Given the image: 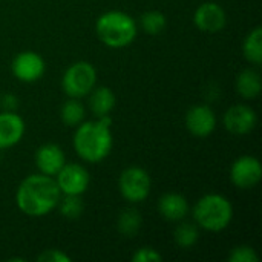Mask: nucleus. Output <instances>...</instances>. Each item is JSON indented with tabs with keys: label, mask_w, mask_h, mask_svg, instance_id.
Returning <instances> with one entry per match:
<instances>
[{
	"label": "nucleus",
	"mask_w": 262,
	"mask_h": 262,
	"mask_svg": "<svg viewBox=\"0 0 262 262\" xmlns=\"http://www.w3.org/2000/svg\"><path fill=\"white\" fill-rule=\"evenodd\" d=\"M141 29L149 35H158L166 29L167 18L161 11H147L140 18Z\"/></svg>",
	"instance_id": "4be33fe9"
},
{
	"label": "nucleus",
	"mask_w": 262,
	"mask_h": 262,
	"mask_svg": "<svg viewBox=\"0 0 262 262\" xmlns=\"http://www.w3.org/2000/svg\"><path fill=\"white\" fill-rule=\"evenodd\" d=\"M224 127L233 135H247L258 124V115L253 107L247 104L230 106L223 118Z\"/></svg>",
	"instance_id": "9d476101"
},
{
	"label": "nucleus",
	"mask_w": 262,
	"mask_h": 262,
	"mask_svg": "<svg viewBox=\"0 0 262 262\" xmlns=\"http://www.w3.org/2000/svg\"><path fill=\"white\" fill-rule=\"evenodd\" d=\"M115 104H117V97L112 92V89L107 86H98V88L95 86L89 92V109L97 118L111 115Z\"/></svg>",
	"instance_id": "dca6fc26"
},
{
	"label": "nucleus",
	"mask_w": 262,
	"mask_h": 262,
	"mask_svg": "<svg viewBox=\"0 0 262 262\" xmlns=\"http://www.w3.org/2000/svg\"><path fill=\"white\" fill-rule=\"evenodd\" d=\"M66 164V155L58 144L46 143L35 152V166L40 173L55 177L60 169Z\"/></svg>",
	"instance_id": "ddd939ff"
},
{
	"label": "nucleus",
	"mask_w": 262,
	"mask_h": 262,
	"mask_svg": "<svg viewBox=\"0 0 262 262\" xmlns=\"http://www.w3.org/2000/svg\"><path fill=\"white\" fill-rule=\"evenodd\" d=\"M111 115L100 117L92 121H83L77 126L72 138L75 154L86 163H101L109 157L114 147Z\"/></svg>",
	"instance_id": "f03ea898"
},
{
	"label": "nucleus",
	"mask_w": 262,
	"mask_h": 262,
	"mask_svg": "<svg viewBox=\"0 0 262 262\" xmlns=\"http://www.w3.org/2000/svg\"><path fill=\"white\" fill-rule=\"evenodd\" d=\"M181 224L177 226L175 232H173V239L175 243L183 247V249H190L193 247L198 239H200V227L196 226V223H189V221H180Z\"/></svg>",
	"instance_id": "412c9836"
},
{
	"label": "nucleus",
	"mask_w": 262,
	"mask_h": 262,
	"mask_svg": "<svg viewBox=\"0 0 262 262\" xmlns=\"http://www.w3.org/2000/svg\"><path fill=\"white\" fill-rule=\"evenodd\" d=\"M12 75L21 83H34L40 80L46 71V63L40 54L34 51H23L17 54L11 63Z\"/></svg>",
	"instance_id": "1a4fd4ad"
},
{
	"label": "nucleus",
	"mask_w": 262,
	"mask_h": 262,
	"mask_svg": "<svg viewBox=\"0 0 262 262\" xmlns=\"http://www.w3.org/2000/svg\"><path fill=\"white\" fill-rule=\"evenodd\" d=\"M37 261L40 262H71V256H68L64 252L58 250V249H48L45 252H41L37 256Z\"/></svg>",
	"instance_id": "a878e982"
},
{
	"label": "nucleus",
	"mask_w": 262,
	"mask_h": 262,
	"mask_svg": "<svg viewBox=\"0 0 262 262\" xmlns=\"http://www.w3.org/2000/svg\"><path fill=\"white\" fill-rule=\"evenodd\" d=\"M61 192L54 177L34 173L26 177L15 192V203L20 212L32 218L49 215L58 204Z\"/></svg>",
	"instance_id": "f257e3e1"
},
{
	"label": "nucleus",
	"mask_w": 262,
	"mask_h": 262,
	"mask_svg": "<svg viewBox=\"0 0 262 262\" xmlns=\"http://www.w3.org/2000/svg\"><path fill=\"white\" fill-rule=\"evenodd\" d=\"M244 58L253 66H259L262 63V28H253L244 38L243 43Z\"/></svg>",
	"instance_id": "a211bd4d"
},
{
	"label": "nucleus",
	"mask_w": 262,
	"mask_h": 262,
	"mask_svg": "<svg viewBox=\"0 0 262 262\" xmlns=\"http://www.w3.org/2000/svg\"><path fill=\"white\" fill-rule=\"evenodd\" d=\"M143 226V218L135 207H127L117 218V229L126 238H134Z\"/></svg>",
	"instance_id": "6ab92c4d"
},
{
	"label": "nucleus",
	"mask_w": 262,
	"mask_h": 262,
	"mask_svg": "<svg viewBox=\"0 0 262 262\" xmlns=\"http://www.w3.org/2000/svg\"><path fill=\"white\" fill-rule=\"evenodd\" d=\"M193 23L203 32H220L227 25L226 9L215 2H204L196 8L193 14Z\"/></svg>",
	"instance_id": "9b49d317"
},
{
	"label": "nucleus",
	"mask_w": 262,
	"mask_h": 262,
	"mask_svg": "<svg viewBox=\"0 0 262 262\" xmlns=\"http://www.w3.org/2000/svg\"><path fill=\"white\" fill-rule=\"evenodd\" d=\"M61 195H83L91 184L88 169L77 163H66L54 177Z\"/></svg>",
	"instance_id": "0eeeda50"
},
{
	"label": "nucleus",
	"mask_w": 262,
	"mask_h": 262,
	"mask_svg": "<svg viewBox=\"0 0 262 262\" xmlns=\"http://www.w3.org/2000/svg\"><path fill=\"white\" fill-rule=\"evenodd\" d=\"M262 178L261 161L252 155L236 158L230 167V181L241 190H250L259 184Z\"/></svg>",
	"instance_id": "6e6552de"
},
{
	"label": "nucleus",
	"mask_w": 262,
	"mask_h": 262,
	"mask_svg": "<svg viewBox=\"0 0 262 262\" xmlns=\"http://www.w3.org/2000/svg\"><path fill=\"white\" fill-rule=\"evenodd\" d=\"M97 86V71L89 61L72 63L61 77V89L69 98H83Z\"/></svg>",
	"instance_id": "39448f33"
},
{
	"label": "nucleus",
	"mask_w": 262,
	"mask_h": 262,
	"mask_svg": "<svg viewBox=\"0 0 262 262\" xmlns=\"http://www.w3.org/2000/svg\"><path fill=\"white\" fill-rule=\"evenodd\" d=\"M0 106L3 107V111L15 112V109L18 107V98L14 94H5L0 98Z\"/></svg>",
	"instance_id": "bb28decb"
},
{
	"label": "nucleus",
	"mask_w": 262,
	"mask_h": 262,
	"mask_svg": "<svg viewBox=\"0 0 262 262\" xmlns=\"http://www.w3.org/2000/svg\"><path fill=\"white\" fill-rule=\"evenodd\" d=\"M118 189L121 196L127 203L130 204L143 203L147 200L152 189L150 175L138 166H130L121 172L118 178Z\"/></svg>",
	"instance_id": "423d86ee"
},
{
	"label": "nucleus",
	"mask_w": 262,
	"mask_h": 262,
	"mask_svg": "<svg viewBox=\"0 0 262 262\" xmlns=\"http://www.w3.org/2000/svg\"><path fill=\"white\" fill-rule=\"evenodd\" d=\"M193 221L206 232H223L233 220L232 203L220 193H207L201 196L192 210Z\"/></svg>",
	"instance_id": "20e7f679"
},
{
	"label": "nucleus",
	"mask_w": 262,
	"mask_h": 262,
	"mask_svg": "<svg viewBox=\"0 0 262 262\" xmlns=\"http://www.w3.org/2000/svg\"><path fill=\"white\" fill-rule=\"evenodd\" d=\"M259 256L250 246H236L229 253V262H258Z\"/></svg>",
	"instance_id": "b1692460"
},
{
	"label": "nucleus",
	"mask_w": 262,
	"mask_h": 262,
	"mask_svg": "<svg viewBox=\"0 0 262 262\" xmlns=\"http://www.w3.org/2000/svg\"><path fill=\"white\" fill-rule=\"evenodd\" d=\"M61 216L68 220H77L83 215L84 204L80 195H61L58 204H57Z\"/></svg>",
	"instance_id": "5701e85b"
},
{
	"label": "nucleus",
	"mask_w": 262,
	"mask_h": 262,
	"mask_svg": "<svg viewBox=\"0 0 262 262\" xmlns=\"http://www.w3.org/2000/svg\"><path fill=\"white\" fill-rule=\"evenodd\" d=\"M25 135V121L17 112H0V150L11 149L21 141Z\"/></svg>",
	"instance_id": "4468645a"
},
{
	"label": "nucleus",
	"mask_w": 262,
	"mask_h": 262,
	"mask_svg": "<svg viewBox=\"0 0 262 262\" xmlns=\"http://www.w3.org/2000/svg\"><path fill=\"white\" fill-rule=\"evenodd\" d=\"M95 32L98 40L112 49H121L137 38L138 25L135 18L124 11L103 12L95 21Z\"/></svg>",
	"instance_id": "7ed1b4c3"
},
{
	"label": "nucleus",
	"mask_w": 262,
	"mask_h": 262,
	"mask_svg": "<svg viewBox=\"0 0 262 262\" xmlns=\"http://www.w3.org/2000/svg\"><path fill=\"white\" fill-rule=\"evenodd\" d=\"M184 123L192 135L206 138L216 129V114L209 104H196L187 111Z\"/></svg>",
	"instance_id": "f8f14e48"
},
{
	"label": "nucleus",
	"mask_w": 262,
	"mask_h": 262,
	"mask_svg": "<svg viewBox=\"0 0 262 262\" xmlns=\"http://www.w3.org/2000/svg\"><path fill=\"white\" fill-rule=\"evenodd\" d=\"M163 256L152 247H141L132 255V262H161Z\"/></svg>",
	"instance_id": "393cba45"
},
{
	"label": "nucleus",
	"mask_w": 262,
	"mask_h": 262,
	"mask_svg": "<svg viewBox=\"0 0 262 262\" xmlns=\"http://www.w3.org/2000/svg\"><path fill=\"white\" fill-rule=\"evenodd\" d=\"M84 117H86V109L80 103V98H69L60 107V118L63 124L69 127H77L80 123L84 121Z\"/></svg>",
	"instance_id": "aec40b11"
},
{
	"label": "nucleus",
	"mask_w": 262,
	"mask_h": 262,
	"mask_svg": "<svg viewBox=\"0 0 262 262\" xmlns=\"http://www.w3.org/2000/svg\"><path fill=\"white\" fill-rule=\"evenodd\" d=\"M262 91L261 74L255 68H247L239 72L236 77V92L246 98V100H253L256 98Z\"/></svg>",
	"instance_id": "f3484780"
},
{
	"label": "nucleus",
	"mask_w": 262,
	"mask_h": 262,
	"mask_svg": "<svg viewBox=\"0 0 262 262\" xmlns=\"http://www.w3.org/2000/svg\"><path fill=\"white\" fill-rule=\"evenodd\" d=\"M189 210H190L189 201L181 193L170 192V193L163 195L158 200L160 215L170 223H180L186 220V216L189 215Z\"/></svg>",
	"instance_id": "2eb2a0df"
}]
</instances>
